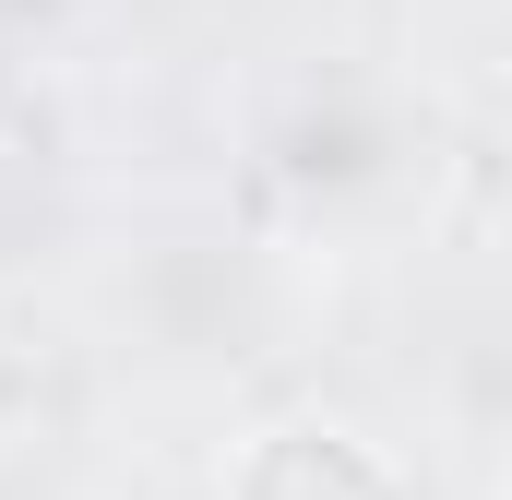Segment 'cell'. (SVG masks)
Instances as JSON below:
<instances>
[{
  "mask_svg": "<svg viewBox=\"0 0 512 500\" xmlns=\"http://www.w3.org/2000/svg\"><path fill=\"white\" fill-rule=\"evenodd\" d=\"M215 500H405L382 453L334 417H286V429H251L227 465H215Z\"/></svg>",
  "mask_w": 512,
  "mask_h": 500,
  "instance_id": "obj_1",
  "label": "cell"
}]
</instances>
